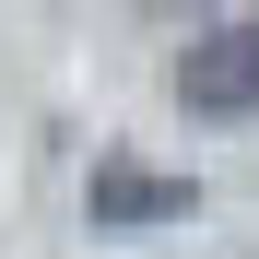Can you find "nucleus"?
Returning a JSON list of instances; mask_svg holds the SVG:
<instances>
[{
  "instance_id": "1",
  "label": "nucleus",
  "mask_w": 259,
  "mask_h": 259,
  "mask_svg": "<svg viewBox=\"0 0 259 259\" xmlns=\"http://www.w3.org/2000/svg\"><path fill=\"white\" fill-rule=\"evenodd\" d=\"M177 106L189 118H259V12L212 24L200 48L177 59Z\"/></svg>"
},
{
  "instance_id": "2",
  "label": "nucleus",
  "mask_w": 259,
  "mask_h": 259,
  "mask_svg": "<svg viewBox=\"0 0 259 259\" xmlns=\"http://www.w3.org/2000/svg\"><path fill=\"white\" fill-rule=\"evenodd\" d=\"M177 212H200L189 177H153V165H95V224H177Z\"/></svg>"
}]
</instances>
